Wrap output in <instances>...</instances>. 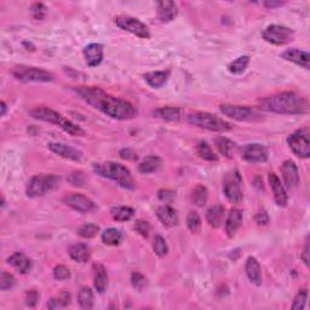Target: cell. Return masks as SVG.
<instances>
[{
	"label": "cell",
	"instance_id": "obj_1",
	"mask_svg": "<svg viewBox=\"0 0 310 310\" xmlns=\"http://www.w3.org/2000/svg\"><path fill=\"white\" fill-rule=\"evenodd\" d=\"M75 92L92 108L115 120H130L137 115L136 108L130 102L108 95L98 87L80 86L75 89Z\"/></svg>",
	"mask_w": 310,
	"mask_h": 310
},
{
	"label": "cell",
	"instance_id": "obj_2",
	"mask_svg": "<svg viewBox=\"0 0 310 310\" xmlns=\"http://www.w3.org/2000/svg\"><path fill=\"white\" fill-rule=\"evenodd\" d=\"M261 108L277 114H305L309 109L308 99L294 92H281L261 101Z\"/></svg>",
	"mask_w": 310,
	"mask_h": 310
},
{
	"label": "cell",
	"instance_id": "obj_3",
	"mask_svg": "<svg viewBox=\"0 0 310 310\" xmlns=\"http://www.w3.org/2000/svg\"><path fill=\"white\" fill-rule=\"evenodd\" d=\"M93 171L101 175L102 177L114 181L119 186L126 188V189H134V187H136L130 170L126 166L119 164V162L107 161L103 162V164H95Z\"/></svg>",
	"mask_w": 310,
	"mask_h": 310
},
{
	"label": "cell",
	"instance_id": "obj_4",
	"mask_svg": "<svg viewBox=\"0 0 310 310\" xmlns=\"http://www.w3.org/2000/svg\"><path fill=\"white\" fill-rule=\"evenodd\" d=\"M29 115L37 120L45 121V123L57 125L61 127L64 132L72 134V136H84L85 132L80 126L72 123L68 119H64L59 113L54 109H50L48 107H38L34 108L29 112Z\"/></svg>",
	"mask_w": 310,
	"mask_h": 310
},
{
	"label": "cell",
	"instance_id": "obj_5",
	"mask_svg": "<svg viewBox=\"0 0 310 310\" xmlns=\"http://www.w3.org/2000/svg\"><path fill=\"white\" fill-rule=\"evenodd\" d=\"M187 121L193 126H196L203 130L215 131V132H225L233 128V125L217 115L206 112H193L187 115Z\"/></svg>",
	"mask_w": 310,
	"mask_h": 310
},
{
	"label": "cell",
	"instance_id": "obj_6",
	"mask_svg": "<svg viewBox=\"0 0 310 310\" xmlns=\"http://www.w3.org/2000/svg\"><path fill=\"white\" fill-rule=\"evenodd\" d=\"M61 178L55 175H37L27 184L26 194L29 198H40L55 190L59 186Z\"/></svg>",
	"mask_w": 310,
	"mask_h": 310
},
{
	"label": "cell",
	"instance_id": "obj_7",
	"mask_svg": "<svg viewBox=\"0 0 310 310\" xmlns=\"http://www.w3.org/2000/svg\"><path fill=\"white\" fill-rule=\"evenodd\" d=\"M11 74L17 80L24 83H50L54 80V75L50 72L40 70L37 67H27V65H15L11 70Z\"/></svg>",
	"mask_w": 310,
	"mask_h": 310
},
{
	"label": "cell",
	"instance_id": "obj_8",
	"mask_svg": "<svg viewBox=\"0 0 310 310\" xmlns=\"http://www.w3.org/2000/svg\"><path fill=\"white\" fill-rule=\"evenodd\" d=\"M243 178H241L239 171L228 172L223 178V192L225 198L231 203H240L243 201Z\"/></svg>",
	"mask_w": 310,
	"mask_h": 310
},
{
	"label": "cell",
	"instance_id": "obj_9",
	"mask_svg": "<svg viewBox=\"0 0 310 310\" xmlns=\"http://www.w3.org/2000/svg\"><path fill=\"white\" fill-rule=\"evenodd\" d=\"M291 150L294 155L298 158L308 159L310 155V140H309V130L306 127L297 130L296 132L290 134L287 139Z\"/></svg>",
	"mask_w": 310,
	"mask_h": 310
},
{
	"label": "cell",
	"instance_id": "obj_10",
	"mask_svg": "<svg viewBox=\"0 0 310 310\" xmlns=\"http://www.w3.org/2000/svg\"><path fill=\"white\" fill-rule=\"evenodd\" d=\"M262 37L265 42L280 46L292 42L294 32L289 27L280 26V24H271V26H268L263 30Z\"/></svg>",
	"mask_w": 310,
	"mask_h": 310
},
{
	"label": "cell",
	"instance_id": "obj_11",
	"mask_svg": "<svg viewBox=\"0 0 310 310\" xmlns=\"http://www.w3.org/2000/svg\"><path fill=\"white\" fill-rule=\"evenodd\" d=\"M114 22L119 28L126 30V32L132 33L139 38H142V39H148V38H150L148 28H147L145 23H142L140 20H137V18L131 16H118L115 17Z\"/></svg>",
	"mask_w": 310,
	"mask_h": 310
},
{
	"label": "cell",
	"instance_id": "obj_12",
	"mask_svg": "<svg viewBox=\"0 0 310 310\" xmlns=\"http://www.w3.org/2000/svg\"><path fill=\"white\" fill-rule=\"evenodd\" d=\"M221 112L224 115L229 117L236 121H252L259 117V114L255 109L246 106H233V105H222Z\"/></svg>",
	"mask_w": 310,
	"mask_h": 310
},
{
	"label": "cell",
	"instance_id": "obj_13",
	"mask_svg": "<svg viewBox=\"0 0 310 310\" xmlns=\"http://www.w3.org/2000/svg\"><path fill=\"white\" fill-rule=\"evenodd\" d=\"M241 158L250 164H262L269 158L267 147L259 143H250L241 148Z\"/></svg>",
	"mask_w": 310,
	"mask_h": 310
},
{
	"label": "cell",
	"instance_id": "obj_14",
	"mask_svg": "<svg viewBox=\"0 0 310 310\" xmlns=\"http://www.w3.org/2000/svg\"><path fill=\"white\" fill-rule=\"evenodd\" d=\"M63 202L71 209L75 210V211L80 212V214H87V212L92 211L95 209V203L92 200H90L87 196L83 195V194H70V195L64 196Z\"/></svg>",
	"mask_w": 310,
	"mask_h": 310
},
{
	"label": "cell",
	"instance_id": "obj_15",
	"mask_svg": "<svg viewBox=\"0 0 310 310\" xmlns=\"http://www.w3.org/2000/svg\"><path fill=\"white\" fill-rule=\"evenodd\" d=\"M49 149L55 154L68 159V160L80 161L83 159V153L80 150L75 149L72 146L64 145V143H49Z\"/></svg>",
	"mask_w": 310,
	"mask_h": 310
},
{
	"label": "cell",
	"instance_id": "obj_16",
	"mask_svg": "<svg viewBox=\"0 0 310 310\" xmlns=\"http://www.w3.org/2000/svg\"><path fill=\"white\" fill-rule=\"evenodd\" d=\"M268 180L271 190H273L275 202H277L279 206H281V208H285V206L287 205V201H289V198H287L286 190H285V187L283 186V183H281L280 178L275 174H269Z\"/></svg>",
	"mask_w": 310,
	"mask_h": 310
},
{
	"label": "cell",
	"instance_id": "obj_17",
	"mask_svg": "<svg viewBox=\"0 0 310 310\" xmlns=\"http://www.w3.org/2000/svg\"><path fill=\"white\" fill-rule=\"evenodd\" d=\"M281 175L287 188H294L299 184V172L293 161L287 160L281 166Z\"/></svg>",
	"mask_w": 310,
	"mask_h": 310
},
{
	"label": "cell",
	"instance_id": "obj_18",
	"mask_svg": "<svg viewBox=\"0 0 310 310\" xmlns=\"http://www.w3.org/2000/svg\"><path fill=\"white\" fill-rule=\"evenodd\" d=\"M281 57L286 61L292 62V63L299 65V67L304 68V70H309V61L310 55L306 51L298 49H289L281 55Z\"/></svg>",
	"mask_w": 310,
	"mask_h": 310
},
{
	"label": "cell",
	"instance_id": "obj_19",
	"mask_svg": "<svg viewBox=\"0 0 310 310\" xmlns=\"http://www.w3.org/2000/svg\"><path fill=\"white\" fill-rule=\"evenodd\" d=\"M8 263L20 274H27L32 269V261L22 252H15L8 258Z\"/></svg>",
	"mask_w": 310,
	"mask_h": 310
},
{
	"label": "cell",
	"instance_id": "obj_20",
	"mask_svg": "<svg viewBox=\"0 0 310 310\" xmlns=\"http://www.w3.org/2000/svg\"><path fill=\"white\" fill-rule=\"evenodd\" d=\"M84 57L89 67H97L103 61V46L97 43L90 44L84 49Z\"/></svg>",
	"mask_w": 310,
	"mask_h": 310
},
{
	"label": "cell",
	"instance_id": "obj_21",
	"mask_svg": "<svg viewBox=\"0 0 310 310\" xmlns=\"http://www.w3.org/2000/svg\"><path fill=\"white\" fill-rule=\"evenodd\" d=\"M158 17L159 20L164 23L174 21L178 15V6L175 2H168V0H164L158 4Z\"/></svg>",
	"mask_w": 310,
	"mask_h": 310
},
{
	"label": "cell",
	"instance_id": "obj_22",
	"mask_svg": "<svg viewBox=\"0 0 310 310\" xmlns=\"http://www.w3.org/2000/svg\"><path fill=\"white\" fill-rule=\"evenodd\" d=\"M243 224V212L239 209H231L225 222V233L229 237L235 235L240 225Z\"/></svg>",
	"mask_w": 310,
	"mask_h": 310
},
{
	"label": "cell",
	"instance_id": "obj_23",
	"mask_svg": "<svg viewBox=\"0 0 310 310\" xmlns=\"http://www.w3.org/2000/svg\"><path fill=\"white\" fill-rule=\"evenodd\" d=\"M156 215H158V218L160 219V222L165 227H175V225L178 224V221H180L176 210L171 208L170 205L160 206L158 211H156Z\"/></svg>",
	"mask_w": 310,
	"mask_h": 310
},
{
	"label": "cell",
	"instance_id": "obj_24",
	"mask_svg": "<svg viewBox=\"0 0 310 310\" xmlns=\"http://www.w3.org/2000/svg\"><path fill=\"white\" fill-rule=\"evenodd\" d=\"M245 270L247 274V278L250 279L252 284H255L256 286H261L262 285V270L261 265L255 257H249L246 261Z\"/></svg>",
	"mask_w": 310,
	"mask_h": 310
},
{
	"label": "cell",
	"instance_id": "obj_25",
	"mask_svg": "<svg viewBox=\"0 0 310 310\" xmlns=\"http://www.w3.org/2000/svg\"><path fill=\"white\" fill-rule=\"evenodd\" d=\"M168 77H170V71L149 72V73L145 74V80L153 89H160V87L165 85Z\"/></svg>",
	"mask_w": 310,
	"mask_h": 310
},
{
	"label": "cell",
	"instance_id": "obj_26",
	"mask_svg": "<svg viewBox=\"0 0 310 310\" xmlns=\"http://www.w3.org/2000/svg\"><path fill=\"white\" fill-rule=\"evenodd\" d=\"M224 208L221 205H215L206 212V221L212 228H219L223 223Z\"/></svg>",
	"mask_w": 310,
	"mask_h": 310
},
{
	"label": "cell",
	"instance_id": "obj_27",
	"mask_svg": "<svg viewBox=\"0 0 310 310\" xmlns=\"http://www.w3.org/2000/svg\"><path fill=\"white\" fill-rule=\"evenodd\" d=\"M71 258L78 263H86L90 259V250L85 244H74L70 247Z\"/></svg>",
	"mask_w": 310,
	"mask_h": 310
},
{
	"label": "cell",
	"instance_id": "obj_28",
	"mask_svg": "<svg viewBox=\"0 0 310 310\" xmlns=\"http://www.w3.org/2000/svg\"><path fill=\"white\" fill-rule=\"evenodd\" d=\"M95 279H93V285L98 293H103L108 286V275L106 269L102 265H95Z\"/></svg>",
	"mask_w": 310,
	"mask_h": 310
},
{
	"label": "cell",
	"instance_id": "obj_29",
	"mask_svg": "<svg viewBox=\"0 0 310 310\" xmlns=\"http://www.w3.org/2000/svg\"><path fill=\"white\" fill-rule=\"evenodd\" d=\"M154 115L165 121H178L181 118V111L176 107H161L155 109Z\"/></svg>",
	"mask_w": 310,
	"mask_h": 310
},
{
	"label": "cell",
	"instance_id": "obj_30",
	"mask_svg": "<svg viewBox=\"0 0 310 310\" xmlns=\"http://www.w3.org/2000/svg\"><path fill=\"white\" fill-rule=\"evenodd\" d=\"M161 165V160L159 156L155 155H150L147 156V158L139 165V171L141 174H153V172L158 171L159 167Z\"/></svg>",
	"mask_w": 310,
	"mask_h": 310
},
{
	"label": "cell",
	"instance_id": "obj_31",
	"mask_svg": "<svg viewBox=\"0 0 310 310\" xmlns=\"http://www.w3.org/2000/svg\"><path fill=\"white\" fill-rule=\"evenodd\" d=\"M216 147H217L218 152L225 158H233L234 149H235V143L230 141L227 137H218L216 139Z\"/></svg>",
	"mask_w": 310,
	"mask_h": 310
},
{
	"label": "cell",
	"instance_id": "obj_32",
	"mask_svg": "<svg viewBox=\"0 0 310 310\" xmlns=\"http://www.w3.org/2000/svg\"><path fill=\"white\" fill-rule=\"evenodd\" d=\"M123 240V234L117 228H108L102 233L103 244L108 246H117Z\"/></svg>",
	"mask_w": 310,
	"mask_h": 310
},
{
	"label": "cell",
	"instance_id": "obj_33",
	"mask_svg": "<svg viewBox=\"0 0 310 310\" xmlns=\"http://www.w3.org/2000/svg\"><path fill=\"white\" fill-rule=\"evenodd\" d=\"M78 302L81 309H91L93 306V292L90 287H81L78 293Z\"/></svg>",
	"mask_w": 310,
	"mask_h": 310
},
{
	"label": "cell",
	"instance_id": "obj_34",
	"mask_svg": "<svg viewBox=\"0 0 310 310\" xmlns=\"http://www.w3.org/2000/svg\"><path fill=\"white\" fill-rule=\"evenodd\" d=\"M111 214L115 221L126 222L133 217L134 211L133 209L128 208V206H118V208H113L111 210Z\"/></svg>",
	"mask_w": 310,
	"mask_h": 310
},
{
	"label": "cell",
	"instance_id": "obj_35",
	"mask_svg": "<svg viewBox=\"0 0 310 310\" xmlns=\"http://www.w3.org/2000/svg\"><path fill=\"white\" fill-rule=\"evenodd\" d=\"M196 153H198V155L201 159H203V160H208V161L218 160V156L215 154L211 146H210L208 142H205V141H201V142L198 143V146H196Z\"/></svg>",
	"mask_w": 310,
	"mask_h": 310
},
{
	"label": "cell",
	"instance_id": "obj_36",
	"mask_svg": "<svg viewBox=\"0 0 310 310\" xmlns=\"http://www.w3.org/2000/svg\"><path fill=\"white\" fill-rule=\"evenodd\" d=\"M249 63H250L249 56H240V57L234 59L233 62H230L229 65H228V71L233 74H241L246 71Z\"/></svg>",
	"mask_w": 310,
	"mask_h": 310
},
{
	"label": "cell",
	"instance_id": "obj_37",
	"mask_svg": "<svg viewBox=\"0 0 310 310\" xmlns=\"http://www.w3.org/2000/svg\"><path fill=\"white\" fill-rule=\"evenodd\" d=\"M208 198H209V193H208V189H206V187L199 184V186H196L195 188H194L193 201L196 206H199V208L205 206L206 202H208Z\"/></svg>",
	"mask_w": 310,
	"mask_h": 310
},
{
	"label": "cell",
	"instance_id": "obj_38",
	"mask_svg": "<svg viewBox=\"0 0 310 310\" xmlns=\"http://www.w3.org/2000/svg\"><path fill=\"white\" fill-rule=\"evenodd\" d=\"M98 231H99L98 225H96L93 223H85L81 225L79 229L77 230V233H78V235H79L80 237H83V239H91V237L97 235Z\"/></svg>",
	"mask_w": 310,
	"mask_h": 310
},
{
	"label": "cell",
	"instance_id": "obj_39",
	"mask_svg": "<svg viewBox=\"0 0 310 310\" xmlns=\"http://www.w3.org/2000/svg\"><path fill=\"white\" fill-rule=\"evenodd\" d=\"M187 227L192 233H199L200 229H201V218H200L198 212H189L187 217Z\"/></svg>",
	"mask_w": 310,
	"mask_h": 310
},
{
	"label": "cell",
	"instance_id": "obj_40",
	"mask_svg": "<svg viewBox=\"0 0 310 310\" xmlns=\"http://www.w3.org/2000/svg\"><path fill=\"white\" fill-rule=\"evenodd\" d=\"M153 250L154 253L159 257H164L167 255L168 252V246L166 244V240L161 235H156L154 239V244H153Z\"/></svg>",
	"mask_w": 310,
	"mask_h": 310
},
{
	"label": "cell",
	"instance_id": "obj_41",
	"mask_svg": "<svg viewBox=\"0 0 310 310\" xmlns=\"http://www.w3.org/2000/svg\"><path fill=\"white\" fill-rule=\"evenodd\" d=\"M16 284V280H15L14 275L10 273H6V271H3L2 277H0V290L2 291H8L12 289Z\"/></svg>",
	"mask_w": 310,
	"mask_h": 310
},
{
	"label": "cell",
	"instance_id": "obj_42",
	"mask_svg": "<svg viewBox=\"0 0 310 310\" xmlns=\"http://www.w3.org/2000/svg\"><path fill=\"white\" fill-rule=\"evenodd\" d=\"M306 300H308V290L303 289L297 293L296 298L293 300L292 309L293 310H302L305 306Z\"/></svg>",
	"mask_w": 310,
	"mask_h": 310
},
{
	"label": "cell",
	"instance_id": "obj_43",
	"mask_svg": "<svg viewBox=\"0 0 310 310\" xmlns=\"http://www.w3.org/2000/svg\"><path fill=\"white\" fill-rule=\"evenodd\" d=\"M131 284H132L133 289H136L137 291H142L147 285L146 277L143 274H141L140 271H134V273L131 275Z\"/></svg>",
	"mask_w": 310,
	"mask_h": 310
},
{
	"label": "cell",
	"instance_id": "obj_44",
	"mask_svg": "<svg viewBox=\"0 0 310 310\" xmlns=\"http://www.w3.org/2000/svg\"><path fill=\"white\" fill-rule=\"evenodd\" d=\"M30 10H32V15L36 20H44L48 14V9L43 3H34Z\"/></svg>",
	"mask_w": 310,
	"mask_h": 310
},
{
	"label": "cell",
	"instance_id": "obj_45",
	"mask_svg": "<svg viewBox=\"0 0 310 310\" xmlns=\"http://www.w3.org/2000/svg\"><path fill=\"white\" fill-rule=\"evenodd\" d=\"M40 298V293L38 292L37 290H29L26 292V296H24V303H26L27 306L29 308H34L37 305L38 300Z\"/></svg>",
	"mask_w": 310,
	"mask_h": 310
},
{
	"label": "cell",
	"instance_id": "obj_46",
	"mask_svg": "<svg viewBox=\"0 0 310 310\" xmlns=\"http://www.w3.org/2000/svg\"><path fill=\"white\" fill-rule=\"evenodd\" d=\"M134 229H136V231L140 234L141 236L148 237L150 227H149L148 222L143 221V219H137V221L134 222Z\"/></svg>",
	"mask_w": 310,
	"mask_h": 310
},
{
	"label": "cell",
	"instance_id": "obj_47",
	"mask_svg": "<svg viewBox=\"0 0 310 310\" xmlns=\"http://www.w3.org/2000/svg\"><path fill=\"white\" fill-rule=\"evenodd\" d=\"M54 278L56 280H67L71 278V271L70 269L64 265H57L54 269Z\"/></svg>",
	"mask_w": 310,
	"mask_h": 310
},
{
	"label": "cell",
	"instance_id": "obj_48",
	"mask_svg": "<svg viewBox=\"0 0 310 310\" xmlns=\"http://www.w3.org/2000/svg\"><path fill=\"white\" fill-rule=\"evenodd\" d=\"M68 181L72 186L75 187H81L84 186V182H85V178H84L83 172H72V174L68 176Z\"/></svg>",
	"mask_w": 310,
	"mask_h": 310
},
{
	"label": "cell",
	"instance_id": "obj_49",
	"mask_svg": "<svg viewBox=\"0 0 310 310\" xmlns=\"http://www.w3.org/2000/svg\"><path fill=\"white\" fill-rule=\"evenodd\" d=\"M158 196L161 201L171 202L172 200L176 198V193H175L174 190H170V189H161L160 192L158 193Z\"/></svg>",
	"mask_w": 310,
	"mask_h": 310
},
{
	"label": "cell",
	"instance_id": "obj_50",
	"mask_svg": "<svg viewBox=\"0 0 310 310\" xmlns=\"http://www.w3.org/2000/svg\"><path fill=\"white\" fill-rule=\"evenodd\" d=\"M119 155H120L121 159H125V160H134V159H137L136 152L131 148L121 149L120 153H119Z\"/></svg>",
	"mask_w": 310,
	"mask_h": 310
},
{
	"label": "cell",
	"instance_id": "obj_51",
	"mask_svg": "<svg viewBox=\"0 0 310 310\" xmlns=\"http://www.w3.org/2000/svg\"><path fill=\"white\" fill-rule=\"evenodd\" d=\"M58 299H59V302L62 303V305H63V308H64V306H68L71 304L72 296H71L70 292H67V291H62V292L59 293Z\"/></svg>",
	"mask_w": 310,
	"mask_h": 310
},
{
	"label": "cell",
	"instance_id": "obj_52",
	"mask_svg": "<svg viewBox=\"0 0 310 310\" xmlns=\"http://www.w3.org/2000/svg\"><path fill=\"white\" fill-rule=\"evenodd\" d=\"M256 222L258 224H261V225H264V224L268 223V222H269V216H268L267 212L264 211V210H262V211H259L258 214L256 215Z\"/></svg>",
	"mask_w": 310,
	"mask_h": 310
},
{
	"label": "cell",
	"instance_id": "obj_53",
	"mask_svg": "<svg viewBox=\"0 0 310 310\" xmlns=\"http://www.w3.org/2000/svg\"><path fill=\"white\" fill-rule=\"evenodd\" d=\"M300 258H302V261L304 262V264L308 267L309 265V237L306 236L305 244H304V249H303L302 255H300Z\"/></svg>",
	"mask_w": 310,
	"mask_h": 310
},
{
	"label": "cell",
	"instance_id": "obj_54",
	"mask_svg": "<svg viewBox=\"0 0 310 310\" xmlns=\"http://www.w3.org/2000/svg\"><path fill=\"white\" fill-rule=\"evenodd\" d=\"M48 308L49 309H58V308H63V305H62V303L59 302L58 297H56V298H51L49 300Z\"/></svg>",
	"mask_w": 310,
	"mask_h": 310
},
{
	"label": "cell",
	"instance_id": "obj_55",
	"mask_svg": "<svg viewBox=\"0 0 310 310\" xmlns=\"http://www.w3.org/2000/svg\"><path fill=\"white\" fill-rule=\"evenodd\" d=\"M264 5L269 9H274V8H278V6L284 5V3H281V2H265Z\"/></svg>",
	"mask_w": 310,
	"mask_h": 310
},
{
	"label": "cell",
	"instance_id": "obj_56",
	"mask_svg": "<svg viewBox=\"0 0 310 310\" xmlns=\"http://www.w3.org/2000/svg\"><path fill=\"white\" fill-rule=\"evenodd\" d=\"M0 105H2V113H0V115H2V117H4L5 113H6V109H8V108H6V103L4 101H2Z\"/></svg>",
	"mask_w": 310,
	"mask_h": 310
}]
</instances>
